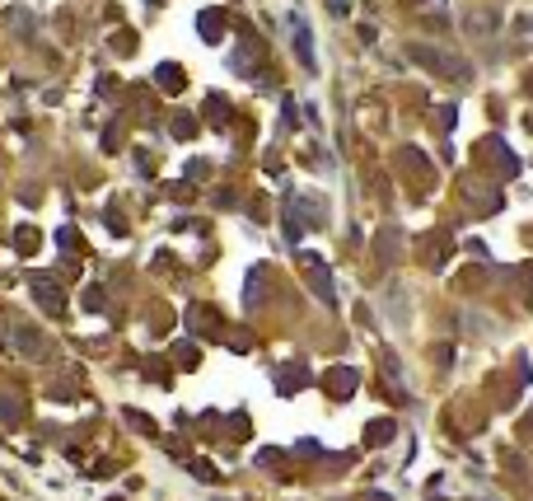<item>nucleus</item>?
Returning a JSON list of instances; mask_svg holds the SVG:
<instances>
[]
</instances>
